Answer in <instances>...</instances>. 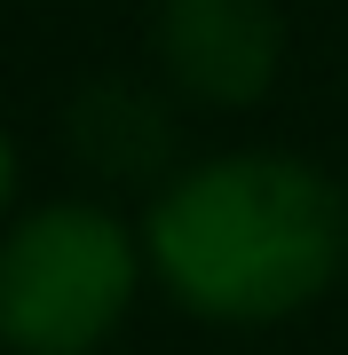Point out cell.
Here are the masks:
<instances>
[{
  "mask_svg": "<svg viewBox=\"0 0 348 355\" xmlns=\"http://www.w3.org/2000/svg\"><path fill=\"white\" fill-rule=\"evenodd\" d=\"M151 284L198 324H293L348 268V198L293 150H214L174 166L142 205Z\"/></svg>",
  "mask_w": 348,
  "mask_h": 355,
  "instance_id": "1",
  "label": "cell"
},
{
  "mask_svg": "<svg viewBox=\"0 0 348 355\" xmlns=\"http://www.w3.org/2000/svg\"><path fill=\"white\" fill-rule=\"evenodd\" d=\"M142 284V229L103 198L16 205L0 229V355H103Z\"/></svg>",
  "mask_w": 348,
  "mask_h": 355,
  "instance_id": "2",
  "label": "cell"
},
{
  "mask_svg": "<svg viewBox=\"0 0 348 355\" xmlns=\"http://www.w3.org/2000/svg\"><path fill=\"white\" fill-rule=\"evenodd\" d=\"M151 71L174 103L254 111L285 71L277 0H151Z\"/></svg>",
  "mask_w": 348,
  "mask_h": 355,
  "instance_id": "3",
  "label": "cell"
},
{
  "mask_svg": "<svg viewBox=\"0 0 348 355\" xmlns=\"http://www.w3.org/2000/svg\"><path fill=\"white\" fill-rule=\"evenodd\" d=\"M64 142H72L79 174L119 182V190H158L182 166V103L135 71L79 79L64 103Z\"/></svg>",
  "mask_w": 348,
  "mask_h": 355,
  "instance_id": "4",
  "label": "cell"
},
{
  "mask_svg": "<svg viewBox=\"0 0 348 355\" xmlns=\"http://www.w3.org/2000/svg\"><path fill=\"white\" fill-rule=\"evenodd\" d=\"M16 190H24V158H16V135L0 127V229L16 221Z\"/></svg>",
  "mask_w": 348,
  "mask_h": 355,
  "instance_id": "5",
  "label": "cell"
}]
</instances>
